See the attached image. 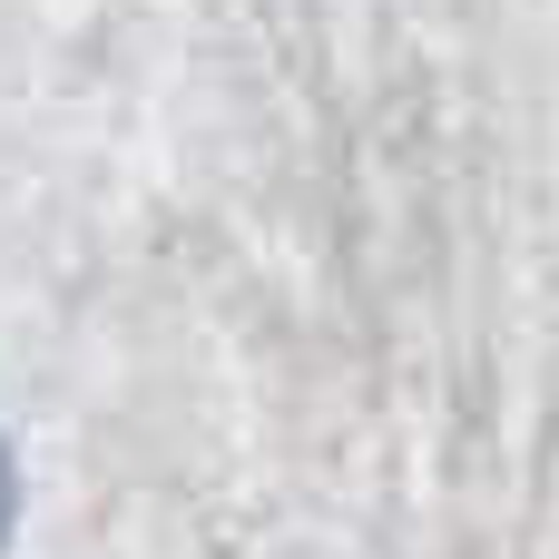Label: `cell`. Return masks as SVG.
<instances>
[{
	"label": "cell",
	"mask_w": 559,
	"mask_h": 559,
	"mask_svg": "<svg viewBox=\"0 0 559 559\" xmlns=\"http://www.w3.org/2000/svg\"><path fill=\"white\" fill-rule=\"evenodd\" d=\"M0 511H10V481H0Z\"/></svg>",
	"instance_id": "obj_1"
}]
</instances>
